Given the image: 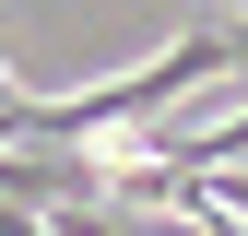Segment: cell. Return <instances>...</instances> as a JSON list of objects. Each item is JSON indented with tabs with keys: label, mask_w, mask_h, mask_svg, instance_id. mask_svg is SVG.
I'll use <instances>...</instances> for the list:
<instances>
[{
	"label": "cell",
	"mask_w": 248,
	"mask_h": 236,
	"mask_svg": "<svg viewBox=\"0 0 248 236\" xmlns=\"http://www.w3.org/2000/svg\"><path fill=\"white\" fill-rule=\"evenodd\" d=\"M154 154H166V165H189V177H225V165H248V106H236V118H213V130H166Z\"/></svg>",
	"instance_id": "6da1fadb"
},
{
	"label": "cell",
	"mask_w": 248,
	"mask_h": 236,
	"mask_svg": "<svg viewBox=\"0 0 248 236\" xmlns=\"http://www.w3.org/2000/svg\"><path fill=\"white\" fill-rule=\"evenodd\" d=\"M225 47H236V83H248V24H225Z\"/></svg>",
	"instance_id": "7a4b0ae2"
}]
</instances>
